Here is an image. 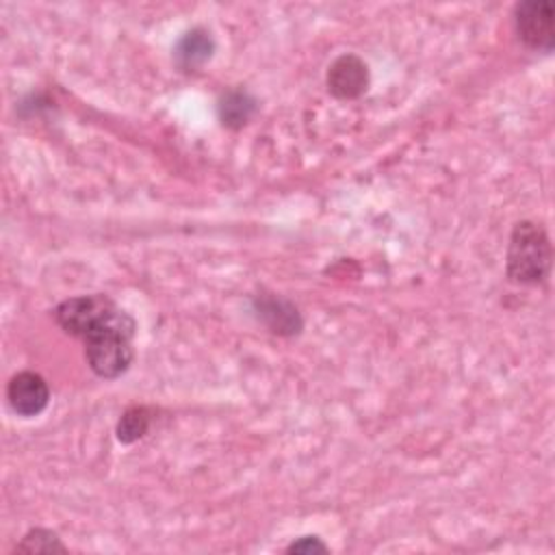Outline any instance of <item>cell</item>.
Here are the masks:
<instances>
[{"mask_svg":"<svg viewBox=\"0 0 555 555\" xmlns=\"http://www.w3.org/2000/svg\"><path fill=\"white\" fill-rule=\"evenodd\" d=\"M256 312L262 319V323L282 336H293L301 330V317L295 306H291L286 299L275 295H258L254 299Z\"/></svg>","mask_w":555,"mask_h":555,"instance_id":"cell-7","label":"cell"},{"mask_svg":"<svg viewBox=\"0 0 555 555\" xmlns=\"http://www.w3.org/2000/svg\"><path fill=\"white\" fill-rule=\"evenodd\" d=\"M217 113L225 128L238 130L254 117L256 98L245 89H230L221 95V100L217 104Z\"/></svg>","mask_w":555,"mask_h":555,"instance_id":"cell-9","label":"cell"},{"mask_svg":"<svg viewBox=\"0 0 555 555\" xmlns=\"http://www.w3.org/2000/svg\"><path fill=\"white\" fill-rule=\"evenodd\" d=\"M327 91L338 100H356L369 89V67L356 54H340L327 67Z\"/></svg>","mask_w":555,"mask_h":555,"instance_id":"cell-6","label":"cell"},{"mask_svg":"<svg viewBox=\"0 0 555 555\" xmlns=\"http://www.w3.org/2000/svg\"><path fill=\"white\" fill-rule=\"evenodd\" d=\"M150 425H152V410L145 405H132L121 414L117 423V429H115L117 440L121 444H132L147 434Z\"/></svg>","mask_w":555,"mask_h":555,"instance_id":"cell-10","label":"cell"},{"mask_svg":"<svg viewBox=\"0 0 555 555\" xmlns=\"http://www.w3.org/2000/svg\"><path fill=\"white\" fill-rule=\"evenodd\" d=\"M15 553H67V546L61 542L56 531L35 527L24 533L15 546Z\"/></svg>","mask_w":555,"mask_h":555,"instance_id":"cell-11","label":"cell"},{"mask_svg":"<svg viewBox=\"0 0 555 555\" xmlns=\"http://www.w3.org/2000/svg\"><path fill=\"white\" fill-rule=\"evenodd\" d=\"M54 321L63 332L82 340L111 327H137L134 319L126 310H121L113 299L100 293L78 295L61 301L54 308Z\"/></svg>","mask_w":555,"mask_h":555,"instance_id":"cell-1","label":"cell"},{"mask_svg":"<svg viewBox=\"0 0 555 555\" xmlns=\"http://www.w3.org/2000/svg\"><path fill=\"white\" fill-rule=\"evenodd\" d=\"M551 241L542 225L520 221L514 225L507 247V278L516 284H540L551 269Z\"/></svg>","mask_w":555,"mask_h":555,"instance_id":"cell-2","label":"cell"},{"mask_svg":"<svg viewBox=\"0 0 555 555\" xmlns=\"http://www.w3.org/2000/svg\"><path fill=\"white\" fill-rule=\"evenodd\" d=\"M134 330H104L85 340V358L91 371L104 379H115L132 364Z\"/></svg>","mask_w":555,"mask_h":555,"instance_id":"cell-3","label":"cell"},{"mask_svg":"<svg viewBox=\"0 0 555 555\" xmlns=\"http://www.w3.org/2000/svg\"><path fill=\"white\" fill-rule=\"evenodd\" d=\"M212 52H215V39L206 28H199V26L186 30L173 48V56L182 69H195L204 65L212 56Z\"/></svg>","mask_w":555,"mask_h":555,"instance_id":"cell-8","label":"cell"},{"mask_svg":"<svg viewBox=\"0 0 555 555\" xmlns=\"http://www.w3.org/2000/svg\"><path fill=\"white\" fill-rule=\"evenodd\" d=\"M7 401L17 416H37L48 408V382L35 371H20L7 384Z\"/></svg>","mask_w":555,"mask_h":555,"instance_id":"cell-5","label":"cell"},{"mask_svg":"<svg viewBox=\"0 0 555 555\" xmlns=\"http://www.w3.org/2000/svg\"><path fill=\"white\" fill-rule=\"evenodd\" d=\"M284 551L286 553H297V555H317V553H327L330 548L317 535H301V538L293 540Z\"/></svg>","mask_w":555,"mask_h":555,"instance_id":"cell-12","label":"cell"},{"mask_svg":"<svg viewBox=\"0 0 555 555\" xmlns=\"http://www.w3.org/2000/svg\"><path fill=\"white\" fill-rule=\"evenodd\" d=\"M516 33L531 50L551 52L555 43L553 4L548 0H527L516 4L514 11Z\"/></svg>","mask_w":555,"mask_h":555,"instance_id":"cell-4","label":"cell"}]
</instances>
